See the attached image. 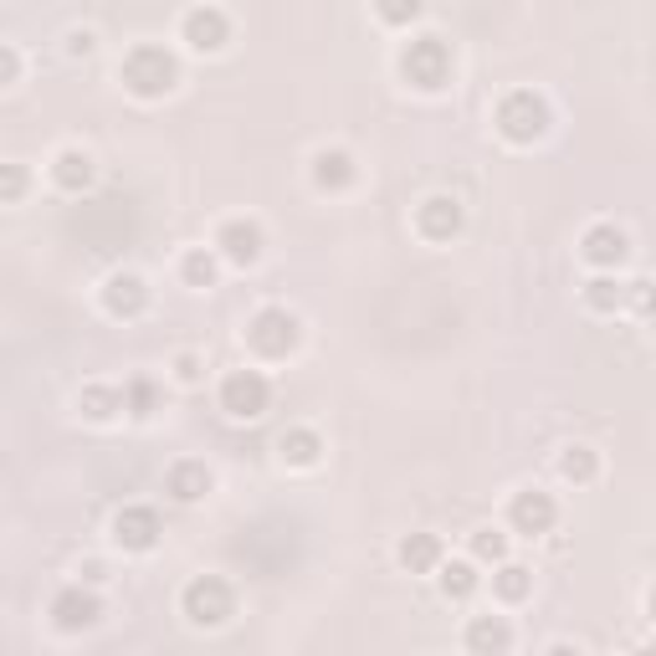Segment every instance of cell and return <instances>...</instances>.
<instances>
[{"instance_id": "cell-25", "label": "cell", "mask_w": 656, "mask_h": 656, "mask_svg": "<svg viewBox=\"0 0 656 656\" xmlns=\"http://www.w3.org/2000/svg\"><path fill=\"white\" fill-rule=\"evenodd\" d=\"M216 252H206V247H195V252H185V262H179V277H185V287H216Z\"/></svg>"}, {"instance_id": "cell-26", "label": "cell", "mask_w": 656, "mask_h": 656, "mask_svg": "<svg viewBox=\"0 0 656 656\" xmlns=\"http://www.w3.org/2000/svg\"><path fill=\"white\" fill-rule=\"evenodd\" d=\"M584 303H590L595 314H615V308L626 303V283H615V277H595V283L584 287Z\"/></svg>"}, {"instance_id": "cell-30", "label": "cell", "mask_w": 656, "mask_h": 656, "mask_svg": "<svg viewBox=\"0 0 656 656\" xmlns=\"http://www.w3.org/2000/svg\"><path fill=\"white\" fill-rule=\"evenodd\" d=\"M31 190V175L26 164H0V200L11 206V200H21V195Z\"/></svg>"}, {"instance_id": "cell-18", "label": "cell", "mask_w": 656, "mask_h": 656, "mask_svg": "<svg viewBox=\"0 0 656 656\" xmlns=\"http://www.w3.org/2000/svg\"><path fill=\"white\" fill-rule=\"evenodd\" d=\"M277 457H283L287 467H314L318 457H324V441H318V431H308V426H293V431L277 436Z\"/></svg>"}, {"instance_id": "cell-14", "label": "cell", "mask_w": 656, "mask_h": 656, "mask_svg": "<svg viewBox=\"0 0 656 656\" xmlns=\"http://www.w3.org/2000/svg\"><path fill=\"white\" fill-rule=\"evenodd\" d=\"M216 252L226 262H237V267H252L256 256H262V226L256 221H226L216 231Z\"/></svg>"}, {"instance_id": "cell-16", "label": "cell", "mask_w": 656, "mask_h": 656, "mask_svg": "<svg viewBox=\"0 0 656 656\" xmlns=\"http://www.w3.org/2000/svg\"><path fill=\"white\" fill-rule=\"evenodd\" d=\"M92 175H98V170H92L88 150H62L57 160H52V179H57L67 195H83L92 185Z\"/></svg>"}, {"instance_id": "cell-6", "label": "cell", "mask_w": 656, "mask_h": 656, "mask_svg": "<svg viewBox=\"0 0 656 656\" xmlns=\"http://www.w3.org/2000/svg\"><path fill=\"white\" fill-rule=\"evenodd\" d=\"M272 401V385L262 370H231L221 380V411L237 420H256Z\"/></svg>"}, {"instance_id": "cell-10", "label": "cell", "mask_w": 656, "mask_h": 656, "mask_svg": "<svg viewBox=\"0 0 656 656\" xmlns=\"http://www.w3.org/2000/svg\"><path fill=\"white\" fill-rule=\"evenodd\" d=\"M416 231L426 241H451L462 231V200H457V195H431V200H420Z\"/></svg>"}, {"instance_id": "cell-24", "label": "cell", "mask_w": 656, "mask_h": 656, "mask_svg": "<svg viewBox=\"0 0 656 656\" xmlns=\"http://www.w3.org/2000/svg\"><path fill=\"white\" fill-rule=\"evenodd\" d=\"M441 569V565H436ZM478 590V565H467V559H451L447 569H441V595L447 600H467Z\"/></svg>"}, {"instance_id": "cell-8", "label": "cell", "mask_w": 656, "mask_h": 656, "mask_svg": "<svg viewBox=\"0 0 656 656\" xmlns=\"http://www.w3.org/2000/svg\"><path fill=\"white\" fill-rule=\"evenodd\" d=\"M507 523H513L523 538H538V534H549L554 523H559V503H554L549 492L528 488V492H518V498H513V507H507Z\"/></svg>"}, {"instance_id": "cell-12", "label": "cell", "mask_w": 656, "mask_h": 656, "mask_svg": "<svg viewBox=\"0 0 656 656\" xmlns=\"http://www.w3.org/2000/svg\"><path fill=\"white\" fill-rule=\"evenodd\" d=\"M580 252H584V262H590V267H621V262H626V252H631V241H626V231H621V226L600 221V226H590V231H584Z\"/></svg>"}, {"instance_id": "cell-1", "label": "cell", "mask_w": 656, "mask_h": 656, "mask_svg": "<svg viewBox=\"0 0 656 656\" xmlns=\"http://www.w3.org/2000/svg\"><path fill=\"white\" fill-rule=\"evenodd\" d=\"M119 83L134 92V98L154 103V98H164V92H175L179 62H175V52H170V46L144 42V46H134V52L119 62Z\"/></svg>"}, {"instance_id": "cell-19", "label": "cell", "mask_w": 656, "mask_h": 656, "mask_svg": "<svg viewBox=\"0 0 656 656\" xmlns=\"http://www.w3.org/2000/svg\"><path fill=\"white\" fill-rule=\"evenodd\" d=\"M507 646H513V626L503 615H478L467 626V652H507Z\"/></svg>"}, {"instance_id": "cell-2", "label": "cell", "mask_w": 656, "mask_h": 656, "mask_svg": "<svg viewBox=\"0 0 656 656\" xmlns=\"http://www.w3.org/2000/svg\"><path fill=\"white\" fill-rule=\"evenodd\" d=\"M401 77L420 92H441L451 83V46L441 36H416L401 52Z\"/></svg>"}, {"instance_id": "cell-11", "label": "cell", "mask_w": 656, "mask_h": 656, "mask_svg": "<svg viewBox=\"0 0 656 656\" xmlns=\"http://www.w3.org/2000/svg\"><path fill=\"white\" fill-rule=\"evenodd\" d=\"M103 308L113 318H139L144 308H150V287H144V277L139 272H113L103 283Z\"/></svg>"}, {"instance_id": "cell-3", "label": "cell", "mask_w": 656, "mask_h": 656, "mask_svg": "<svg viewBox=\"0 0 656 656\" xmlns=\"http://www.w3.org/2000/svg\"><path fill=\"white\" fill-rule=\"evenodd\" d=\"M498 134H503L507 144H534V139H544L549 134V103H544L534 88L507 92L503 103H498Z\"/></svg>"}, {"instance_id": "cell-4", "label": "cell", "mask_w": 656, "mask_h": 656, "mask_svg": "<svg viewBox=\"0 0 656 656\" xmlns=\"http://www.w3.org/2000/svg\"><path fill=\"white\" fill-rule=\"evenodd\" d=\"M179 605H185V621H190V626H226V621L237 615V590H231L221 575H200V580L185 584Z\"/></svg>"}, {"instance_id": "cell-29", "label": "cell", "mask_w": 656, "mask_h": 656, "mask_svg": "<svg viewBox=\"0 0 656 656\" xmlns=\"http://www.w3.org/2000/svg\"><path fill=\"white\" fill-rule=\"evenodd\" d=\"M472 554H478L482 565L507 559V534H498V528H478V534H472Z\"/></svg>"}, {"instance_id": "cell-27", "label": "cell", "mask_w": 656, "mask_h": 656, "mask_svg": "<svg viewBox=\"0 0 656 656\" xmlns=\"http://www.w3.org/2000/svg\"><path fill=\"white\" fill-rule=\"evenodd\" d=\"M154 401H160V390H154V380H144V374L123 385V411H129V416H139V420L154 416Z\"/></svg>"}, {"instance_id": "cell-31", "label": "cell", "mask_w": 656, "mask_h": 656, "mask_svg": "<svg viewBox=\"0 0 656 656\" xmlns=\"http://www.w3.org/2000/svg\"><path fill=\"white\" fill-rule=\"evenodd\" d=\"M15 77H21V57H15V46L0 42V88H11Z\"/></svg>"}, {"instance_id": "cell-7", "label": "cell", "mask_w": 656, "mask_h": 656, "mask_svg": "<svg viewBox=\"0 0 656 656\" xmlns=\"http://www.w3.org/2000/svg\"><path fill=\"white\" fill-rule=\"evenodd\" d=\"M160 513L144 503L134 507H119V518H113V544H119L123 554H150L154 544H160Z\"/></svg>"}, {"instance_id": "cell-28", "label": "cell", "mask_w": 656, "mask_h": 656, "mask_svg": "<svg viewBox=\"0 0 656 656\" xmlns=\"http://www.w3.org/2000/svg\"><path fill=\"white\" fill-rule=\"evenodd\" d=\"M374 11L385 26H411L420 11H426V0H374Z\"/></svg>"}, {"instance_id": "cell-21", "label": "cell", "mask_w": 656, "mask_h": 656, "mask_svg": "<svg viewBox=\"0 0 656 656\" xmlns=\"http://www.w3.org/2000/svg\"><path fill=\"white\" fill-rule=\"evenodd\" d=\"M77 411L88 420H113L123 411V390H113V385H83V395H77Z\"/></svg>"}, {"instance_id": "cell-13", "label": "cell", "mask_w": 656, "mask_h": 656, "mask_svg": "<svg viewBox=\"0 0 656 656\" xmlns=\"http://www.w3.org/2000/svg\"><path fill=\"white\" fill-rule=\"evenodd\" d=\"M185 42H190L195 52H221V46L231 42V21H226V11H216V6H195V11L185 15Z\"/></svg>"}, {"instance_id": "cell-15", "label": "cell", "mask_w": 656, "mask_h": 656, "mask_svg": "<svg viewBox=\"0 0 656 656\" xmlns=\"http://www.w3.org/2000/svg\"><path fill=\"white\" fill-rule=\"evenodd\" d=\"M164 488H170L175 503H200L210 492V467L206 462H175L170 467V478H164Z\"/></svg>"}, {"instance_id": "cell-34", "label": "cell", "mask_w": 656, "mask_h": 656, "mask_svg": "<svg viewBox=\"0 0 656 656\" xmlns=\"http://www.w3.org/2000/svg\"><path fill=\"white\" fill-rule=\"evenodd\" d=\"M646 287H652L646 277H642V283H631V298H636V308H642V314H646V303H652V293H646Z\"/></svg>"}, {"instance_id": "cell-23", "label": "cell", "mask_w": 656, "mask_h": 656, "mask_svg": "<svg viewBox=\"0 0 656 656\" xmlns=\"http://www.w3.org/2000/svg\"><path fill=\"white\" fill-rule=\"evenodd\" d=\"M595 472H600V457H595L590 447H569L565 457H559V478L575 482V488H584V482H595Z\"/></svg>"}, {"instance_id": "cell-33", "label": "cell", "mask_w": 656, "mask_h": 656, "mask_svg": "<svg viewBox=\"0 0 656 656\" xmlns=\"http://www.w3.org/2000/svg\"><path fill=\"white\" fill-rule=\"evenodd\" d=\"M67 52H73V57H88V52H92V31H73V36H67Z\"/></svg>"}, {"instance_id": "cell-5", "label": "cell", "mask_w": 656, "mask_h": 656, "mask_svg": "<svg viewBox=\"0 0 656 656\" xmlns=\"http://www.w3.org/2000/svg\"><path fill=\"white\" fill-rule=\"evenodd\" d=\"M303 339V324L298 314H287V308H262V314L247 324V343H252L262 359H287L298 349Z\"/></svg>"}, {"instance_id": "cell-32", "label": "cell", "mask_w": 656, "mask_h": 656, "mask_svg": "<svg viewBox=\"0 0 656 656\" xmlns=\"http://www.w3.org/2000/svg\"><path fill=\"white\" fill-rule=\"evenodd\" d=\"M175 374L185 380V385H195V380H200V359H195V354H179V359H175Z\"/></svg>"}, {"instance_id": "cell-9", "label": "cell", "mask_w": 656, "mask_h": 656, "mask_svg": "<svg viewBox=\"0 0 656 656\" xmlns=\"http://www.w3.org/2000/svg\"><path fill=\"white\" fill-rule=\"evenodd\" d=\"M98 615H103V605H98V595L83 590V584H67V590H57V600H52V626L57 631H88V626H98Z\"/></svg>"}, {"instance_id": "cell-20", "label": "cell", "mask_w": 656, "mask_h": 656, "mask_svg": "<svg viewBox=\"0 0 656 656\" xmlns=\"http://www.w3.org/2000/svg\"><path fill=\"white\" fill-rule=\"evenodd\" d=\"M441 538L436 534H411V538H401V565L411 569V575H431L436 565H441Z\"/></svg>"}, {"instance_id": "cell-17", "label": "cell", "mask_w": 656, "mask_h": 656, "mask_svg": "<svg viewBox=\"0 0 656 656\" xmlns=\"http://www.w3.org/2000/svg\"><path fill=\"white\" fill-rule=\"evenodd\" d=\"M354 160H349V150H318L314 154V185L318 190H349L354 185Z\"/></svg>"}, {"instance_id": "cell-22", "label": "cell", "mask_w": 656, "mask_h": 656, "mask_svg": "<svg viewBox=\"0 0 656 656\" xmlns=\"http://www.w3.org/2000/svg\"><path fill=\"white\" fill-rule=\"evenodd\" d=\"M528 590H534V575L523 565H503L498 559V575H492V595L507 600V605H518V600H528Z\"/></svg>"}]
</instances>
